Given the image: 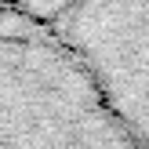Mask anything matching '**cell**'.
Masks as SVG:
<instances>
[{"instance_id":"obj_1","label":"cell","mask_w":149,"mask_h":149,"mask_svg":"<svg viewBox=\"0 0 149 149\" xmlns=\"http://www.w3.org/2000/svg\"><path fill=\"white\" fill-rule=\"evenodd\" d=\"M65 4H69V0H0V7L29 15V18H40V22H55L58 15L65 11Z\"/></svg>"}]
</instances>
